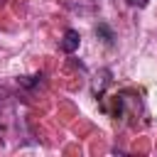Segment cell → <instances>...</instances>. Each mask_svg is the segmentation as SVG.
<instances>
[{"mask_svg": "<svg viewBox=\"0 0 157 157\" xmlns=\"http://www.w3.org/2000/svg\"><path fill=\"white\" fill-rule=\"evenodd\" d=\"M128 5H132V7H145L147 0H128Z\"/></svg>", "mask_w": 157, "mask_h": 157, "instance_id": "obj_4", "label": "cell"}, {"mask_svg": "<svg viewBox=\"0 0 157 157\" xmlns=\"http://www.w3.org/2000/svg\"><path fill=\"white\" fill-rule=\"evenodd\" d=\"M42 78H44L42 74H34V76H20V78H17V83H20L22 88L32 91V88H37V86L42 83Z\"/></svg>", "mask_w": 157, "mask_h": 157, "instance_id": "obj_3", "label": "cell"}, {"mask_svg": "<svg viewBox=\"0 0 157 157\" xmlns=\"http://www.w3.org/2000/svg\"><path fill=\"white\" fill-rule=\"evenodd\" d=\"M96 37H98V39H103L108 47H113V44H115V32H113V27H110L108 22H98V25H96Z\"/></svg>", "mask_w": 157, "mask_h": 157, "instance_id": "obj_2", "label": "cell"}, {"mask_svg": "<svg viewBox=\"0 0 157 157\" xmlns=\"http://www.w3.org/2000/svg\"><path fill=\"white\" fill-rule=\"evenodd\" d=\"M78 44H81V34H78L76 29H66L64 37H61V42H59V49H61L64 54H74V52L78 49Z\"/></svg>", "mask_w": 157, "mask_h": 157, "instance_id": "obj_1", "label": "cell"}]
</instances>
